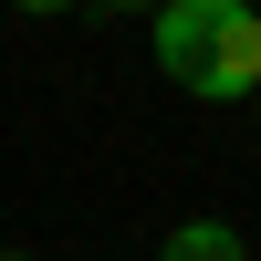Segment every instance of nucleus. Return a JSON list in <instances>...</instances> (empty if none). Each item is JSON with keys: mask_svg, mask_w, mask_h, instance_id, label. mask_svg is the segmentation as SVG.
Instances as JSON below:
<instances>
[{"mask_svg": "<svg viewBox=\"0 0 261 261\" xmlns=\"http://www.w3.org/2000/svg\"><path fill=\"white\" fill-rule=\"evenodd\" d=\"M251 11H261V0H251Z\"/></svg>", "mask_w": 261, "mask_h": 261, "instance_id": "obj_6", "label": "nucleus"}, {"mask_svg": "<svg viewBox=\"0 0 261 261\" xmlns=\"http://www.w3.org/2000/svg\"><path fill=\"white\" fill-rule=\"evenodd\" d=\"M94 11H157V0H94Z\"/></svg>", "mask_w": 261, "mask_h": 261, "instance_id": "obj_4", "label": "nucleus"}, {"mask_svg": "<svg viewBox=\"0 0 261 261\" xmlns=\"http://www.w3.org/2000/svg\"><path fill=\"white\" fill-rule=\"evenodd\" d=\"M0 261H32V251H0Z\"/></svg>", "mask_w": 261, "mask_h": 261, "instance_id": "obj_5", "label": "nucleus"}, {"mask_svg": "<svg viewBox=\"0 0 261 261\" xmlns=\"http://www.w3.org/2000/svg\"><path fill=\"white\" fill-rule=\"evenodd\" d=\"M157 261H251V241H241L230 220H178V230H167V251H157Z\"/></svg>", "mask_w": 261, "mask_h": 261, "instance_id": "obj_2", "label": "nucleus"}, {"mask_svg": "<svg viewBox=\"0 0 261 261\" xmlns=\"http://www.w3.org/2000/svg\"><path fill=\"white\" fill-rule=\"evenodd\" d=\"M157 73L199 105L261 94V11L251 0H157Z\"/></svg>", "mask_w": 261, "mask_h": 261, "instance_id": "obj_1", "label": "nucleus"}, {"mask_svg": "<svg viewBox=\"0 0 261 261\" xmlns=\"http://www.w3.org/2000/svg\"><path fill=\"white\" fill-rule=\"evenodd\" d=\"M11 11H42V21H53V11H73V0H11Z\"/></svg>", "mask_w": 261, "mask_h": 261, "instance_id": "obj_3", "label": "nucleus"}]
</instances>
